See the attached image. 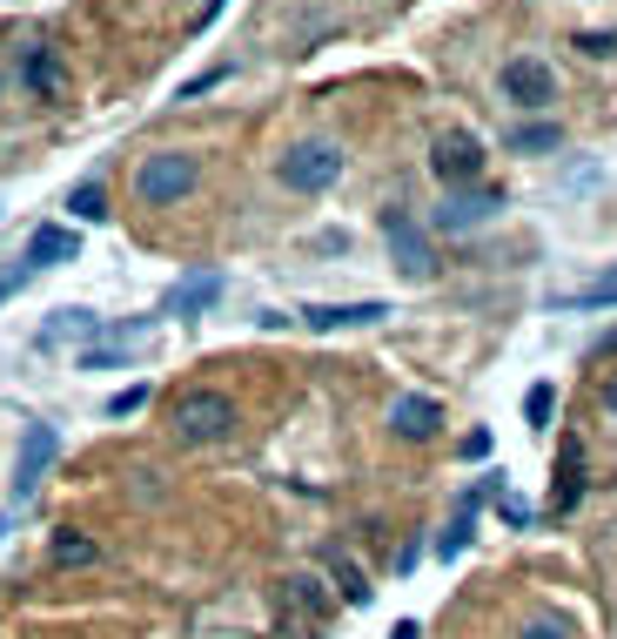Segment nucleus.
Wrapping results in <instances>:
<instances>
[{
    "label": "nucleus",
    "instance_id": "0eeeda50",
    "mask_svg": "<svg viewBox=\"0 0 617 639\" xmlns=\"http://www.w3.org/2000/svg\"><path fill=\"white\" fill-rule=\"evenodd\" d=\"M54 451H61L54 425H28V438H21V458H14V478H8V499H14V505H28V499L41 492V471L54 464Z\"/></svg>",
    "mask_w": 617,
    "mask_h": 639
},
{
    "label": "nucleus",
    "instance_id": "bb28decb",
    "mask_svg": "<svg viewBox=\"0 0 617 639\" xmlns=\"http://www.w3.org/2000/svg\"><path fill=\"white\" fill-rule=\"evenodd\" d=\"M215 82H228V67H209V74H195V82H189V88H182V102H195V95H209V88H215Z\"/></svg>",
    "mask_w": 617,
    "mask_h": 639
},
{
    "label": "nucleus",
    "instance_id": "f8f14e48",
    "mask_svg": "<svg viewBox=\"0 0 617 639\" xmlns=\"http://www.w3.org/2000/svg\"><path fill=\"white\" fill-rule=\"evenodd\" d=\"M584 499V444L564 431L557 438V478H551V512H577Z\"/></svg>",
    "mask_w": 617,
    "mask_h": 639
},
{
    "label": "nucleus",
    "instance_id": "412c9836",
    "mask_svg": "<svg viewBox=\"0 0 617 639\" xmlns=\"http://www.w3.org/2000/svg\"><path fill=\"white\" fill-rule=\"evenodd\" d=\"M557 142H564L557 122H523V128H510V148H517V155H544V148H557Z\"/></svg>",
    "mask_w": 617,
    "mask_h": 639
},
{
    "label": "nucleus",
    "instance_id": "423d86ee",
    "mask_svg": "<svg viewBox=\"0 0 617 639\" xmlns=\"http://www.w3.org/2000/svg\"><path fill=\"white\" fill-rule=\"evenodd\" d=\"M429 169H436V182H444V189H470V182L483 176V142L464 135V128L436 135V142H429Z\"/></svg>",
    "mask_w": 617,
    "mask_h": 639
},
{
    "label": "nucleus",
    "instance_id": "1a4fd4ad",
    "mask_svg": "<svg viewBox=\"0 0 617 639\" xmlns=\"http://www.w3.org/2000/svg\"><path fill=\"white\" fill-rule=\"evenodd\" d=\"M497 209H503V196H497V189H450V196H444V209H436V229L470 235V229H483Z\"/></svg>",
    "mask_w": 617,
    "mask_h": 639
},
{
    "label": "nucleus",
    "instance_id": "aec40b11",
    "mask_svg": "<svg viewBox=\"0 0 617 639\" xmlns=\"http://www.w3.org/2000/svg\"><path fill=\"white\" fill-rule=\"evenodd\" d=\"M47 558H54V566H95V558H102V545H95V538H81V532H54Z\"/></svg>",
    "mask_w": 617,
    "mask_h": 639
},
{
    "label": "nucleus",
    "instance_id": "39448f33",
    "mask_svg": "<svg viewBox=\"0 0 617 639\" xmlns=\"http://www.w3.org/2000/svg\"><path fill=\"white\" fill-rule=\"evenodd\" d=\"M174 431H182L189 444H222L235 431V405L222 390H189L182 405H174Z\"/></svg>",
    "mask_w": 617,
    "mask_h": 639
},
{
    "label": "nucleus",
    "instance_id": "f3484780",
    "mask_svg": "<svg viewBox=\"0 0 617 639\" xmlns=\"http://www.w3.org/2000/svg\"><path fill=\"white\" fill-rule=\"evenodd\" d=\"M322 573H329V579H336V593H342V599H349V606H363V599H370V593H376V586H370V579H363V566H357V558H349V552H336V545H329V552H322Z\"/></svg>",
    "mask_w": 617,
    "mask_h": 639
},
{
    "label": "nucleus",
    "instance_id": "cd10ccee",
    "mask_svg": "<svg viewBox=\"0 0 617 639\" xmlns=\"http://www.w3.org/2000/svg\"><path fill=\"white\" fill-rule=\"evenodd\" d=\"M577 48H584V54H597V61H604V54H617V34H577Z\"/></svg>",
    "mask_w": 617,
    "mask_h": 639
},
{
    "label": "nucleus",
    "instance_id": "7c9ffc66",
    "mask_svg": "<svg viewBox=\"0 0 617 639\" xmlns=\"http://www.w3.org/2000/svg\"><path fill=\"white\" fill-rule=\"evenodd\" d=\"M390 639H423V632H416V619H396V632H390Z\"/></svg>",
    "mask_w": 617,
    "mask_h": 639
},
{
    "label": "nucleus",
    "instance_id": "2f4dec72",
    "mask_svg": "<svg viewBox=\"0 0 617 639\" xmlns=\"http://www.w3.org/2000/svg\"><path fill=\"white\" fill-rule=\"evenodd\" d=\"M597 357H617V331H604V337H597Z\"/></svg>",
    "mask_w": 617,
    "mask_h": 639
},
{
    "label": "nucleus",
    "instance_id": "20e7f679",
    "mask_svg": "<svg viewBox=\"0 0 617 639\" xmlns=\"http://www.w3.org/2000/svg\"><path fill=\"white\" fill-rule=\"evenodd\" d=\"M276 626H283V639H322V626H329V593H322V579H309V573L283 579V612H276Z\"/></svg>",
    "mask_w": 617,
    "mask_h": 639
},
{
    "label": "nucleus",
    "instance_id": "b1692460",
    "mask_svg": "<svg viewBox=\"0 0 617 639\" xmlns=\"http://www.w3.org/2000/svg\"><path fill=\"white\" fill-rule=\"evenodd\" d=\"M141 405H148V384H128V390H115V405H108V411H115V418H135Z\"/></svg>",
    "mask_w": 617,
    "mask_h": 639
},
{
    "label": "nucleus",
    "instance_id": "393cba45",
    "mask_svg": "<svg viewBox=\"0 0 617 639\" xmlns=\"http://www.w3.org/2000/svg\"><path fill=\"white\" fill-rule=\"evenodd\" d=\"M517 639H577V632H571L564 619H531V626H523Z\"/></svg>",
    "mask_w": 617,
    "mask_h": 639
},
{
    "label": "nucleus",
    "instance_id": "9d476101",
    "mask_svg": "<svg viewBox=\"0 0 617 639\" xmlns=\"http://www.w3.org/2000/svg\"><path fill=\"white\" fill-rule=\"evenodd\" d=\"M383 316H390V303H376V296H370V303H309V310H302V324L329 337V331H363V324H383Z\"/></svg>",
    "mask_w": 617,
    "mask_h": 639
},
{
    "label": "nucleus",
    "instance_id": "dca6fc26",
    "mask_svg": "<svg viewBox=\"0 0 617 639\" xmlns=\"http://www.w3.org/2000/svg\"><path fill=\"white\" fill-rule=\"evenodd\" d=\"M74 250H81V235H74V229L41 222V229H34V243H28V270H54V263H67Z\"/></svg>",
    "mask_w": 617,
    "mask_h": 639
},
{
    "label": "nucleus",
    "instance_id": "6ab92c4d",
    "mask_svg": "<svg viewBox=\"0 0 617 639\" xmlns=\"http://www.w3.org/2000/svg\"><path fill=\"white\" fill-rule=\"evenodd\" d=\"M470 538H477V512H457L444 532H436V558L450 566V558H464V552H470Z\"/></svg>",
    "mask_w": 617,
    "mask_h": 639
},
{
    "label": "nucleus",
    "instance_id": "6e6552de",
    "mask_svg": "<svg viewBox=\"0 0 617 639\" xmlns=\"http://www.w3.org/2000/svg\"><path fill=\"white\" fill-rule=\"evenodd\" d=\"M503 102H517V108H544V102H557V74H551V61H538V54H510V61H503Z\"/></svg>",
    "mask_w": 617,
    "mask_h": 639
},
{
    "label": "nucleus",
    "instance_id": "9b49d317",
    "mask_svg": "<svg viewBox=\"0 0 617 639\" xmlns=\"http://www.w3.org/2000/svg\"><path fill=\"white\" fill-rule=\"evenodd\" d=\"M436 425H444V405H436V397H416V390H403L396 405H390V431H396V438H409V444L436 438Z\"/></svg>",
    "mask_w": 617,
    "mask_h": 639
},
{
    "label": "nucleus",
    "instance_id": "a211bd4d",
    "mask_svg": "<svg viewBox=\"0 0 617 639\" xmlns=\"http://www.w3.org/2000/svg\"><path fill=\"white\" fill-rule=\"evenodd\" d=\"M67 216L74 222H108V189L102 182H74L67 189Z\"/></svg>",
    "mask_w": 617,
    "mask_h": 639
},
{
    "label": "nucleus",
    "instance_id": "4468645a",
    "mask_svg": "<svg viewBox=\"0 0 617 639\" xmlns=\"http://www.w3.org/2000/svg\"><path fill=\"white\" fill-rule=\"evenodd\" d=\"M28 88L41 102H67L74 95V74H67V61L54 48H28Z\"/></svg>",
    "mask_w": 617,
    "mask_h": 639
},
{
    "label": "nucleus",
    "instance_id": "c85d7f7f",
    "mask_svg": "<svg viewBox=\"0 0 617 639\" xmlns=\"http://www.w3.org/2000/svg\"><path fill=\"white\" fill-rule=\"evenodd\" d=\"M28 276H34V270H28V263H14V270H8V276H0V303H8V296H14V290H21V283H28Z\"/></svg>",
    "mask_w": 617,
    "mask_h": 639
},
{
    "label": "nucleus",
    "instance_id": "ddd939ff",
    "mask_svg": "<svg viewBox=\"0 0 617 639\" xmlns=\"http://www.w3.org/2000/svg\"><path fill=\"white\" fill-rule=\"evenodd\" d=\"M102 331H108V324H102V316H87V310H54L47 324L34 331V350H61V344H81V337L95 344Z\"/></svg>",
    "mask_w": 617,
    "mask_h": 639
},
{
    "label": "nucleus",
    "instance_id": "a878e982",
    "mask_svg": "<svg viewBox=\"0 0 617 639\" xmlns=\"http://www.w3.org/2000/svg\"><path fill=\"white\" fill-rule=\"evenodd\" d=\"M497 518L523 532V525H531V505H523V499H503V492H497Z\"/></svg>",
    "mask_w": 617,
    "mask_h": 639
},
{
    "label": "nucleus",
    "instance_id": "c756f323",
    "mask_svg": "<svg viewBox=\"0 0 617 639\" xmlns=\"http://www.w3.org/2000/svg\"><path fill=\"white\" fill-rule=\"evenodd\" d=\"M604 411H610V418H617V370H610V377H604Z\"/></svg>",
    "mask_w": 617,
    "mask_h": 639
},
{
    "label": "nucleus",
    "instance_id": "2eb2a0df",
    "mask_svg": "<svg viewBox=\"0 0 617 639\" xmlns=\"http://www.w3.org/2000/svg\"><path fill=\"white\" fill-rule=\"evenodd\" d=\"M222 296V276L215 270H202V276H182L168 296H161V316H195V310H209Z\"/></svg>",
    "mask_w": 617,
    "mask_h": 639
},
{
    "label": "nucleus",
    "instance_id": "473e14b6",
    "mask_svg": "<svg viewBox=\"0 0 617 639\" xmlns=\"http://www.w3.org/2000/svg\"><path fill=\"white\" fill-rule=\"evenodd\" d=\"M215 14H222V0H209V8H202V21H215Z\"/></svg>",
    "mask_w": 617,
    "mask_h": 639
},
{
    "label": "nucleus",
    "instance_id": "7ed1b4c3",
    "mask_svg": "<svg viewBox=\"0 0 617 639\" xmlns=\"http://www.w3.org/2000/svg\"><path fill=\"white\" fill-rule=\"evenodd\" d=\"M195 182H202V163H195V155H182V148H168V155H148V163H141V176H135L141 202H155V209L182 202Z\"/></svg>",
    "mask_w": 617,
    "mask_h": 639
},
{
    "label": "nucleus",
    "instance_id": "4be33fe9",
    "mask_svg": "<svg viewBox=\"0 0 617 639\" xmlns=\"http://www.w3.org/2000/svg\"><path fill=\"white\" fill-rule=\"evenodd\" d=\"M617 303V270H604L591 290H577V296H557V310H610Z\"/></svg>",
    "mask_w": 617,
    "mask_h": 639
},
{
    "label": "nucleus",
    "instance_id": "5701e85b",
    "mask_svg": "<svg viewBox=\"0 0 617 639\" xmlns=\"http://www.w3.org/2000/svg\"><path fill=\"white\" fill-rule=\"evenodd\" d=\"M551 405H557L551 384H531V390H523V418H531L538 431H551Z\"/></svg>",
    "mask_w": 617,
    "mask_h": 639
},
{
    "label": "nucleus",
    "instance_id": "f257e3e1",
    "mask_svg": "<svg viewBox=\"0 0 617 639\" xmlns=\"http://www.w3.org/2000/svg\"><path fill=\"white\" fill-rule=\"evenodd\" d=\"M276 176H283V189H296V196H322V189L342 182V148H336V142H296L283 163H276Z\"/></svg>",
    "mask_w": 617,
    "mask_h": 639
},
{
    "label": "nucleus",
    "instance_id": "f03ea898",
    "mask_svg": "<svg viewBox=\"0 0 617 639\" xmlns=\"http://www.w3.org/2000/svg\"><path fill=\"white\" fill-rule=\"evenodd\" d=\"M383 243H390V263H396V276H409V283H429L436 276V250H429V235H423V222L409 216V209H383Z\"/></svg>",
    "mask_w": 617,
    "mask_h": 639
}]
</instances>
